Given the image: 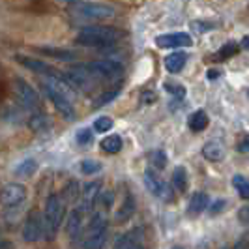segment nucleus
<instances>
[{
    "label": "nucleus",
    "mask_w": 249,
    "mask_h": 249,
    "mask_svg": "<svg viewBox=\"0 0 249 249\" xmlns=\"http://www.w3.org/2000/svg\"><path fill=\"white\" fill-rule=\"evenodd\" d=\"M114 15L116 10L101 2H77L70 10V17L75 21H101V19H111Z\"/></svg>",
    "instance_id": "nucleus-3"
},
{
    "label": "nucleus",
    "mask_w": 249,
    "mask_h": 249,
    "mask_svg": "<svg viewBox=\"0 0 249 249\" xmlns=\"http://www.w3.org/2000/svg\"><path fill=\"white\" fill-rule=\"evenodd\" d=\"M232 186L238 191V195L242 199H249V180L242 175H234L232 176Z\"/></svg>",
    "instance_id": "nucleus-26"
},
{
    "label": "nucleus",
    "mask_w": 249,
    "mask_h": 249,
    "mask_svg": "<svg viewBox=\"0 0 249 249\" xmlns=\"http://www.w3.org/2000/svg\"><path fill=\"white\" fill-rule=\"evenodd\" d=\"M208 195L206 193H202V191H197V193H193L191 195V199H189V204H187V213L189 215H199L202 213L206 208H208Z\"/></svg>",
    "instance_id": "nucleus-17"
},
{
    "label": "nucleus",
    "mask_w": 249,
    "mask_h": 249,
    "mask_svg": "<svg viewBox=\"0 0 249 249\" xmlns=\"http://www.w3.org/2000/svg\"><path fill=\"white\" fill-rule=\"evenodd\" d=\"M225 206H227V200H225V199H217L212 204V206H210V213H212V215H215L217 212H221Z\"/></svg>",
    "instance_id": "nucleus-36"
},
{
    "label": "nucleus",
    "mask_w": 249,
    "mask_h": 249,
    "mask_svg": "<svg viewBox=\"0 0 249 249\" xmlns=\"http://www.w3.org/2000/svg\"><path fill=\"white\" fill-rule=\"evenodd\" d=\"M165 88H167V90H169V92H171V94H178V96H180V98H182V96H184V94H186V92H184V88L182 87H173V85H165Z\"/></svg>",
    "instance_id": "nucleus-38"
},
{
    "label": "nucleus",
    "mask_w": 249,
    "mask_h": 249,
    "mask_svg": "<svg viewBox=\"0 0 249 249\" xmlns=\"http://www.w3.org/2000/svg\"><path fill=\"white\" fill-rule=\"evenodd\" d=\"M15 60L25 66L26 70L34 71V73L45 75V77H62L60 71H56L53 66L45 64L43 60H37V58H32V56H26V54H15Z\"/></svg>",
    "instance_id": "nucleus-12"
},
{
    "label": "nucleus",
    "mask_w": 249,
    "mask_h": 249,
    "mask_svg": "<svg viewBox=\"0 0 249 249\" xmlns=\"http://www.w3.org/2000/svg\"><path fill=\"white\" fill-rule=\"evenodd\" d=\"M105 246H107V231H103V232L85 234V240H83V249H103Z\"/></svg>",
    "instance_id": "nucleus-18"
},
{
    "label": "nucleus",
    "mask_w": 249,
    "mask_h": 249,
    "mask_svg": "<svg viewBox=\"0 0 249 249\" xmlns=\"http://www.w3.org/2000/svg\"><path fill=\"white\" fill-rule=\"evenodd\" d=\"M238 221L244 225V227H249V204L242 206L238 210Z\"/></svg>",
    "instance_id": "nucleus-35"
},
{
    "label": "nucleus",
    "mask_w": 249,
    "mask_h": 249,
    "mask_svg": "<svg viewBox=\"0 0 249 249\" xmlns=\"http://www.w3.org/2000/svg\"><path fill=\"white\" fill-rule=\"evenodd\" d=\"M187 124H189V129H193V131H204L210 124V120H208V114L202 109H199V111H195L189 116Z\"/></svg>",
    "instance_id": "nucleus-20"
},
{
    "label": "nucleus",
    "mask_w": 249,
    "mask_h": 249,
    "mask_svg": "<svg viewBox=\"0 0 249 249\" xmlns=\"http://www.w3.org/2000/svg\"><path fill=\"white\" fill-rule=\"evenodd\" d=\"M36 53L43 54V56H49L54 60H60V62H70L77 58V53L71 49H62V47H53V45H37Z\"/></svg>",
    "instance_id": "nucleus-13"
},
{
    "label": "nucleus",
    "mask_w": 249,
    "mask_h": 249,
    "mask_svg": "<svg viewBox=\"0 0 249 249\" xmlns=\"http://www.w3.org/2000/svg\"><path fill=\"white\" fill-rule=\"evenodd\" d=\"M107 225H109V217H107V213L105 212H98L92 215V219H90V223L87 227V232H83V234H92V232H103V231H107Z\"/></svg>",
    "instance_id": "nucleus-19"
},
{
    "label": "nucleus",
    "mask_w": 249,
    "mask_h": 249,
    "mask_svg": "<svg viewBox=\"0 0 249 249\" xmlns=\"http://www.w3.org/2000/svg\"><path fill=\"white\" fill-rule=\"evenodd\" d=\"M248 96H249V92H248Z\"/></svg>",
    "instance_id": "nucleus-45"
},
{
    "label": "nucleus",
    "mask_w": 249,
    "mask_h": 249,
    "mask_svg": "<svg viewBox=\"0 0 249 249\" xmlns=\"http://www.w3.org/2000/svg\"><path fill=\"white\" fill-rule=\"evenodd\" d=\"M200 154L208 161H221L225 156H227V148H225L223 142H219V141H210V142H206L202 146Z\"/></svg>",
    "instance_id": "nucleus-15"
},
{
    "label": "nucleus",
    "mask_w": 249,
    "mask_h": 249,
    "mask_svg": "<svg viewBox=\"0 0 249 249\" xmlns=\"http://www.w3.org/2000/svg\"><path fill=\"white\" fill-rule=\"evenodd\" d=\"M64 213H66V202L62 200L60 193H53L45 202V210H43V225H45V240H54L56 232L62 225Z\"/></svg>",
    "instance_id": "nucleus-2"
},
{
    "label": "nucleus",
    "mask_w": 249,
    "mask_h": 249,
    "mask_svg": "<svg viewBox=\"0 0 249 249\" xmlns=\"http://www.w3.org/2000/svg\"><path fill=\"white\" fill-rule=\"evenodd\" d=\"M101 169H103V165L100 161H94V160H83V161L79 163V171L83 173V175H98Z\"/></svg>",
    "instance_id": "nucleus-27"
},
{
    "label": "nucleus",
    "mask_w": 249,
    "mask_h": 249,
    "mask_svg": "<svg viewBox=\"0 0 249 249\" xmlns=\"http://www.w3.org/2000/svg\"><path fill=\"white\" fill-rule=\"evenodd\" d=\"M125 32L122 28L107 25H92L85 26L77 36H75V43L83 45V47H109L118 43Z\"/></svg>",
    "instance_id": "nucleus-1"
},
{
    "label": "nucleus",
    "mask_w": 249,
    "mask_h": 249,
    "mask_svg": "<svg viewBox=\"0 0 249 249\" xmlns=\"http://www.w3.org/2000/svg\"><path fill=\"white\" fill-rule=\"evenodd\" d=\"M100 146L103 152H107V154H118L120 150H122V137L120 135H107L105 139H101L100 141Z\"/></svg>",
    "instance_id": "nucleus-22"
},
{
    "label": "nucleus",
    "mask_w": 249,
    "mask_h": 249,
    "mask_svg": "<svg viewBox=\"0 0 249 249\" xmlns=\"http://www.w3.org/2000/svg\"><path fill=\"white\" fill-rule=\"evenodd\" d=\"M187 62V54L184 51H173L171 54L165 56V68L169 73H180L184 70V66Z\"/></svg>",
    "instance_id": "nucleus-16"
},
{
    "label": "nucleus",
    "mask_w": 249,
    "mask_h": 249,
    "mask_svg": "<svg viewBox=\"0 0 249 249\" xmlns=\"http://www.w3.org/2000/svg\"><path fill=\"white\" fill-rule=\"evenodd\" d=\"M171 184H173V189L184 193L187 189V173L184 167H176L173 176H171Z\"/></svg>",
    "instance_id": "nucleus-24"
},
{
    "label": "nucleus",
    "mask_w": 249,
    "mask_h": 249,
    "mask_svg": "<svg viewBox=\"0 0 249 249\" xmlns=\"http://www.w3.org/2000/svg\"><path fill=\"white\" fill-rule=\"evenodd\" d=\"M142 178H144V186H146V189H148L154 197H160V199L171 202V199H173V187L167 186V184L163 182L161 176L156 175V171L148 169Z\"/></svg>",
    "instance_id": "nucleus-6"
},
{
    "label": "nucleus",
    "mask_w": 249,
    "mask_h": 249,
    "mask_svg": "<svg viewBox=\"0 0 249 249\" xmlns=\"http://www.w3.org/2000/svg\"><path fill=\"white\" fill-rule=\"evenodd\" d=\"M13 90H15V96H17L19 103L25 109H37L39 107V96H37V92L26 83L25 79H15L13 81Z\"/></svg>",
    "instance_id": "nucleus-8"
},
{
    "label": "nucleus",
    "mask_w": 249,
    "mask_h": 249,
    "mask_svg": "<svg viewBox=\"0 0 249 249\" xmlns=\"http://www.w3.org/2000/svg\"><path fill=\"white\" fill-rule=\"evenodd\" d=\"M83 210L77 206L73 208L70 215H68V221H66V232L71 240H77V238L83 234V229H85V223H83Z\"/></svg>",
    "instance_id": "nucleus-14"
},
{
    "label": "nucleus",
    "mask_w": 249,
    "mask_h": 249,
    "mask_svg": "<svg viewBox=\"0 0 249 249\" xmlns=\"http://www.w3.org/2000/svg\"><path fill=\"white\" fill-rule=\"evenodd\" d=\"M75 70L83 71L90 79H120L124 75V66L116 60H96V62L73 66Z\"/></svg>",
    "instance_id": "nucleus-4"
},
{
    "label": "nucleus",
    "mask_w": 249,
    "mask_h": 249,
    "mask_svg": "<svg viewBox=\"0 0 249 249\" xmlns=\"http://www.w3.org/2000/svg\"><path fill=\"white\" fill-rule=\"evenodd\" d=\"M240 152H249V137L244 139V142L240 144Z\"/></svg>",
    "instance_id": "nucleus-39"
},
{
    "label": "nucleus",
    "mask_w": 249,
    "mask_h": 249,
    "mask_svg": "<svg viewBox=\"0 0 249 249\" xmlns=\"http://www.w3.org/2000/svg\"><path fill=\"white\" fill-rule=\"evenodd\" d=\"M219 71H213V70H210V71H208V77H210V79H215V77H219Z\"/></svg>",
    "instance_id": "nucleus-41"
},
{
    "label": "nucleus",
    "mask_w": 249,
    "mask_h": 249,
    "mask_svg": "<svg viewBox=\"0 0 249 249\" xmlns=\"http://www.w3.org/2000/svg\"><path fill=\"white\" fill-rule=\"evenodd\" d=\"M111 127L112 118H109V116H100V118L94 120V131H98V133H107Z\"/></svg>",
    "instance_id": "nucleus-32"
},
{
    "label": "nucleus",
    "mask_w": 249,
    "mask_h": 249,
    "mask_svg": "<svg viewBox=\"0 0 249 249\" xmlns=\"http://www.w3.org/2000/svg\"><path fill=\"white\" fill-rule=\"evenodd\" d=\"M223 249H231V248H223Z\"/></svg>",
    "instance_id": "nucleus-44"
},
{
    "label": "nucleus",
    "mask_w": 249,
    "mask_h": 249,
    "mask_svg": "<svg viewBox=\"0 0 249 249\" xmlns=\"http://www.w3.org/2000/svg\"><path fill=\"white\" fill-rule=\"evenodd\" d=\"M100 195H101V182L94 180V182L85 184V187L81 189V197H79V200H81L79 208H81L83 212H92L94 206H96L98 200H100Z\"/></svg>",
    "instance_id": "nucleus-11"
},
{
    "label": "nucleus",
    "mask_w": 249,
    "mask_h": 249,
    "mask_svg": "<svg viewBox=\"0 0 249 249\" xmlns=\"http://www.w3.org/2000/svg\"><path fill=\"white\" fill-rule=\"evenodd\" d=\"M45 232V225H43V213L39 212H30L26 217L25 225H23V240L28 244H34L39 238H43Z\"/></svg>",
    "instance_id": "nucleus-7"
},
{
    "label": "nucleus",
    "mask_w": 249,
    "mask_h": 249,
    "mask_svg": "<svg viewBox=\"0 0 249 249\" xmlns=\"http://www.w3.org/2000/svg\"><path fill=\"white\" fill-rule=\"evenodd\" d=\"M118 249H144L142 248V246H139V244H133V242H129V240H127V242H120V244H118Z\"/></svg>",
    "instance_id": "nucleus-37"
},
{
    "label": "nucleus",
    "mask_w": 249,
    "mask_h": 249,
    "mask_svg": "<svg viewBox=\"0 0 249 249\" xmlns=\"http://www.w3.org/2000/svg\"><path fill=\"white\" fill-rule=\"evenodd\" d=\"M75 141H77V144L79 146H90L92 144V141H94V137H92V129H79L77 131V135H75Z\"/></svg>",
    "instance_id": "nucleus-31"
},
{
    "label": "nucleus",
    "mask_w": 249,
    "mask_h": 249,
    "mask_svg": "<svg viewBox=\"0 0 249 249\" xmlns=\"http://www.w3.org/2000/svg\"><path fill=\"white\" fill-rule=\"evenodd\" d=\"M64 202H77L79 197H81V187L75 180H70L66 186H64L62 193H60Z\"/></svg>",
    "instance_id": "nucleus-23"
},
{
    "label": "nucleus",
    "mask_w": 249,
    "mask_h": 249,
    "mask_svg": "<svg viewBox=\"0 0 249 249\" xmlns=\"http://www.w3.org/2000/svg\"><path fill=\"white\" fill-rule=\"evenodd\" d=\"M191 28L197 34H206V32L215 28V23H212V21H191Z\"/></svg>",
    "instance_id": "nucleus-33"
},
{
    "label": "nucleus",
    "mask_w": 249,
    "mask_h": 249,
    "mask_svg": "<svg viewBox=\"0 0 249 249\" xmlns=\"http://www.w3.org/2000/svg\"><path fill=\"white\" fill-rule=\"evenodd\" d=\"M133 212H135V200H133V197H125L122 208H120L118 213H116V221L122 223V221H125V219H129Z\"/></svg>",
    "instance_id": "nucleus-25"
},
{
    "label": "nucleus",
    "mask_w": 249,
    "mask_h": 249,
    "mask_svg": "<svg viewBox=\"0 0 249 249\" xmlns=\"http://www.w3.org/2000/svg\"><path fill=\"white\" fill-rule=\"evenodd\" d=\"M26 200V187L21 184H8L0 189V204L6 208H15Z\"/></svg>",
    "instance_id": "nucleus-9"
},
{
    "label": "nucleus",
    "mask_w": 249,
    "mask_h": 249,
    "mask_svg": "<svg viewBox=\"0 0 249 249\" xmlns=\"http://www.w3.org/2000/svg\"><path fill=\"white\" fill-rule=\"evenodd\" d=\"M238 53V45L236 43H227L221 53H219V58L223 60V58H229V56H232V54H236Z\"/></svg>",
    "instance_id": "nucleus-34"
},
{
    "label": "nucleus",
    "mask_w": 249,
    "mask_h": 249,
    "mask_svg": "<svg viewBox=\"0 0 249 249\" xmlns=\"http://www.w3.org/2000/svg\"><path fill=\"white\" fill-rule=\"evenodd\" d=\"M150 163H152V167L154 169H165L167 167V154L163 152V150H156V152H152L150 154Z\"/></svg>",
    "instance_id": "nucleus-28"
},
{
    "label": "nucleus",
    "mask_w": 249,
    "mask_h": 249,
    "mask_svg": "<svg viewBox=\"0 0 249 249\" xmlns=\"http://www.w3.org/2000/svg\"><path fill=\"white\" fill-rule=\"evenodd\" d=\"M0 249H12V244H8V242H0Z\"/></svg>",
    "instance_id": "nucleus-42"
},
{
    "label": "nucleus",
    "mask_w": 249,
    "mask_h": 249,
    "mask_svg": "<svg viewBox=\"0 0 249 249\" xmlns=\"http://www.w3.org/2000/svg\"><path fill=\"white\" fill-rule=\"evenodd\" d=\"M28 125H30V129H34V131H43V129H47V118L43 116V114H34L30 120H28Z\"/></svg>",
    "instance_id": "nucleus-30"
},
{
    "label": "nucleus",
    "mask_w": 249,
    "mask_h": 249,
    "mask_svg": "<svg viewBox=\"0 0 249 249\" xmlns=\"http://www.w3.org/2000/svg\"><path fill=\"white\" fill-rule=\"evenodd\" d=\"M37 171V163L34 160H25V161H21L15 169H13V175L17 176V178H30V176H34Z\"/></svg>",
    "instance_id": "nucleus-21"
},
{
    "label": "nucleus",
    "mask_w": 249,
    "mask_h": 249,
    "mask_svg": "<svg viewBox=\"0 0 249 249\" xmlns=\"http://www.w3.org/2000/svg\"><path fill=\"white\" fill-rule=\"evenodd\" d=\"M171 249H184V248H180V246H175V248H171Z\"/></svg>",
    "instance_id": "nucleus-43"
},
{
    "label": "nucleus",
    "mask_w": 249,
    "mask_h": 249,
    "mask_svg": "<svg viewBox=\"0 0 249 249\" xmlns=\"http://www.w3.org/2000/svg\"><path fill=\"white\" fill-rule=\"evenodd\" d=\"M118 94H120V88H112V90H107L105 94H101L100 98L94 101V107H103V105L111 103L112 100H116V98H118Z\"/></svg>",
    "instance_id": "nucleus-29"
},
{
    "label": "nucleus",
    "mask_w": 249,
    "mask_h": 249,
    "mask_svg": "<svg viewBox=\"0 0 249 249\" xmlns=\"http://www.w3.org/2000/svg\"><path fill=\"white\" fill-rule=\"evenodd\" d=\"M240 45H242L244 49L249 51V36H244V37H242V43H240Z\"/></svg>",
    "instance_id": "nucleus-40"
},
{
    "label": "nucleus",
    "mask_w": 249,
    "mask_h": 249,
    "mask_svg": "<svg viewBox=\"0 0 249 249\" xmlns=\"http://www.w3.org/2000/svg\"><path fill=\"white\" fill-rule=\"evenodd\" d=\"M41 90H43V94L49 98L51 103L56 107V111L60 112L64 118H68V120H73V118H75L73 101L68 100L66 96H62L58 90H54V88L51 87L47 81H41Z\"/></svg>",
    "instance_id": "nucleus-5"
},
{
    "label": "nucleus",
    "mask_w": 249,
    "mask_h": 249,
    "mask_svg": "<svg viewBox=\"0 0 249 249\" xmlns=\"http://www.w3.org/2000/svg\"><path fill=\"white\" fill-rule=\"evenodd\" d=\"M193 37L187 32H175V34H163V36L156 37V45L160 49H184V47H191Z\"/></svg>",
    "instance_id": "nucleus-10"
}]
</instances>
